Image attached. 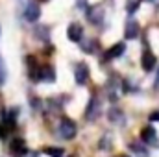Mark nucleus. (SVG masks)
Wrapping results in <instances>:
<instances>
[{"label":"nucleus","mask_w":159,"mask_h":157,"mask_svg":"<svg viewBox=\"0 0 159 157\" xmlns=\"http://www.w3.org/2000/svg\"><path fill=\"white\" fill-rule=\"evenodd\" d=\"M59 135L63 137V139H67V141H70V139H74L76 137V131H78V128H76V122L74 120H70V118H61V122H59Z\"/></svg>","instance_id":"f257e3e1"},{"label":"nucleus","mask_w":159,"mask_h":157,"mask_svg":"<svg viewBox=\"0 0 159 157\" xmlns=\"http://www.w3.org/2000/svg\"><path fill=\"white\" fill-rule=\"evenodd\" d=\"M87 19H89V22L94 24V26L102 24V22H104V7H102V6H91V7L87 9Z\"/></svg>","instance_id":"f03ea898"},{"label":"nucleus","mask_w":159,"mask_h":157,"mask_svg":"<svg viewBox=\"0 0 159 157\" xmlns=\"http://www.w3.org/2000/svg\"><path fill=\"white\" fill-rule=\"evenodd\" d=\"M9 152H11V155L13 157H22L26 155V152H28V148H26V141L24 139H13L11 141V144H9Z\"/></svg>","instance_id":"7ed1b4c3"},{"label":"nucleus","mask_w":159,"mask_h":157,"mask_svg":"<svg viewBox=\"0 0 159 157\" xmlns=\"http://www.w3.org/2000/svg\"><path fill=\"white\" fill-rule=\"evenodd\" d=\"M67 37H69V41H72V43H80L81 37H83V28H81V24L70 22L69 28H67Z\"/></svg>","instance_id":"20e7f679"},{"label":"nucleus","mask_w":159,"mask_h":157,"mask_svg":"<svg viewBox=\"0 0 159 157\" xmlns=\"http://www.w3.org/2000/svg\"><path fill=\"white\" fill-rule=\"evenodd\" d=\"M156 63H157L156 56H154L150 50H144V52H143V57H141V67H143V70H146V72L154 70Z\"/></svg>","instance_id":"39448f33"},{"label":"nucleus","mask_w":159,"mask_h":157,"mask_svg":"<svg viewBox=\"0 0 159 157\" xmlns=\"http://www.w3.org/2000/svg\"><path fill=\"white\" fill-rule=\"evenodd\" d=\"M74 78L78 85H85L87 79H89V67L85 63H78L76 65V70H74Z\"/></svg>","instance_id":"423d86ee"},{"label":"nucleus","mask_w":159,"mask_h":157,"mask_svg":"<svg viewBox=\"0 0 159 157\" xmlns=\"http://www.w3.org/2000/svg\"><path fill=\"white\" fill-rule=\"evenodd\" d=\"M141 139H143L144 144H156L157 142V133L152 126H146V128L141 129Z\"/></svg>","instance_id":"0eeeda50"},{"label":"nucleus","mask_w":159,"mask_h":157,"mask_svg":"<svg viewBox=\"0 0 159 157\" xmlns=\"http://www.w3.org/2000/svg\"><path fill=\"white\" fill-rule=\"evenodd\" d=\"M98 115H100V104H98V98H96V96H93V98H91V102H89V105H87L85 117L89 118V120H94Z\"/></svg>","instance_id":"6e6552de"},{"label":"nucleus","mask_w":159,"mask_h":157,"mask_svg":"<svg viewBox=\"0 0 159 157\" xmlns=\"http://www.w3.org/2000/svg\"><path fill=\"white\" fill-rule=\"evenodd\" d=\"M141 28H139V22L137 20H128L126 22V30H124V37L126 39H137Z\"/></svg>","instance_id":"1a4fd4ad"},{"label":"nucleus","mask_w":159,"mask_h":157,"mask_svg":"<svg viewBox=\"0 0 159 157\" xmlns=\"http://www.w3.org/2000/svg\"><path fill=\"white\" fill-rule=\"evenodd\" d=\"M24 17H26V20L35 22V20L41 17V7L37 6V4H28L26 9H24Z\"/></svg>","instance_id":"9d476101"},{"label":"nucleus","mask_w":159,"mask_h":157,"mask_svg":"<svg viewBox=\"0 0 159 157\" xmlns=\"http://www.w3.org/2000/svg\"><path fill=\"white\" fill-rule=\"evenodd\" d=\"M124 50H126V46H124V43H117V44H113L107 52H106V56H104V59L106 61H109V59H115V57H120L122 54H124Z\"/></svg>","instance_id":"9b49d317"},{"label":"nucleus","mask_w":159,"mask_h":157,"mask_svg":"<svg viewBox=\"0 0 159 157\" xmlns=\"http://www.w3.org/2000/svg\"><path fill=\"white\" fill-rule=\"evenodd\" d=\"M39 79L41 81H56V70L50 67V65H44V67H39Z\"/></svg>","instance_id":"f8f14e48"},{"label":"nucleus","mask_w":159,"mask_h":157,"mask_svg":"<svg viewBox=\"0 0 159 157\" xmlns=\"http://www.w3.org/2000/svg\"><path fill=\"white\" fill-rule=\"evenodd\" d=\"M43 152H44L46 155H50V157H63L65 155L63 148H54V146H48V148H44Z\"/></svg>","instance_id":"ddd939ff"},{"label":"nucleus","mask_w":159,"mask_h":157,"mask_svg":"<svg viewBox=\"0 0 159 157\" xmlns=\"http://www.w3.org/2000/svg\"><path fill=\"white\" fill-rule=\"evenodd\" d=\"M122 117H124V115L120 113L119 109H111V111H109V120H111V122H119V124H122V122H124Z\"/></svg>","instance_id":"4468645a"},{"label":"nucleus","mask_w":159,"mask_h":157,"mask_svg":"<svg viewBox=\"0 0 159 157\" xmlns=\"http://www.w3.org/2000/svg\"><path fill=\"white\" fill-rule=\"evenodd\" d=\"M81 48H83L87 54H94V50H96V43H94V41H87V43L81 44Z\"/></svg>","instance_id":"2eb2a0df"},{"label":"nucleus","mask_w":159,"mask_h":157,"mask_svg":"<svg viewBox=\"0 0 159 157\" xmlns=\"http://www.w3.org/2000/svg\"><path fill=\"white\" fill-rule=\"evenodd\" d=\"M139 4H141V0H128V6H126L128 13H135L139 9Z\"/></svg>","instance_id":"dca6fc26"},{"label":"nucleus","mask_w":159,"mask_h":157,"mask_svg":"<svg viewBox=\"0 0 159 157\" xmlns=\"http://www.w3.org/2000/svg\"><path fill=\"white\" fill-rule=\"evenodd\" d=\"M6 76H7V70H6V63H4V59H2V56H0V85L6 81Z\"/></svg>","instance_id":"f3484780"},{"label":"nucleus","mask_w":159,"mask_h":157,"mask_svg":"<svg viewBox=\"0 0 159 157\" xmlns=\"http://www.w3.org/2000/svg\"><path fill=\"white\" fill-rule=\"evenodd\" d=\"M131 150H133V152H135V154H139V157H148V152H146V150H144V152H143V150H141V146H139V144H131Z\"/></svg>","instance_id":"a211bd4d"},{"label":"nucleus","mask_w":159,"mask_h":157,"mask_svg":"<svg viewBox=\"0 0 159 157\" xmlns=\"http://www.w3.org/2000/svg\"><path fill=\"white\" fill-rule=\"evenodd\" d=\"M7 129H9V128H7L6 124H0V139H6V137H7Z\"/></svg>","instance_id":"6ab92c4d"},{"label":"nucleus","mask_w":159,"mask_h":157,"mask_svg":"<svg viewBox=\"0 0 159 157\" xmlns=\"http://www.w3.org/2000/svg\"><path fill=\"white\" fill-rule=\"evenodd\" d=\"M98 146H100V148H102V150H109V139H107V137H106V139H104V141H100V144H98Z\"/></svg>","instance_id":"aec40b11"},{"label":"nucleus","mask_w":159,"mask_h":157,"mask_svg":"<svg viewBox=\"0 0 159 157\" xmlns=\"http://www.w3.org/2000/svg\"><path fill=\"white\" fill-rule=\"evenodd\" d=\"M150 120H154V122H157V120H159V113H157V111L150 115Z\"/></svg>","instance_id":"412c9836"},{"label":"nucleus","mask_w":159,"mask_h":157,"mask_svg":"<svg viewBox=\"0 0 159 157\" xmlns=\"http://www.w3.org/2000/svg\"><path fill=\"white\" fill-rule=\"evenodd\" d=\"M85 2H87V0H78V7H80V9H85V7H83V4H85Z\"/></svg>","instance_id":"4be33fe9"},{"label":"nucleus","mask_w":159,"mask_h":157,"mask_svg":"<svg viewBox=\"0 0 159 157\" xmlns=\"http://www.w3.org/2000/svg\"><path fill=\"white\" fill-rule=\"evenodd\" d=\"M144 2H150V4H154V6H159V0H144Z\"/></svg>","instance_id":"5701e85b"},{"label":"nucleus","mask_w":159,"mask_h":157,"mask_svg":"<svg viewBox=\"0 0 159 157\" xmlns=\"http://www.w3.org/2000/svg\"><path fill=\"white\" fill-rule=\"evenodd\" d=\"M156 87H159V74H157V79H156Z\"/></svg>","instance_id":"b1692460"},{"label":"nucleus","mask_w":159,"mask_h":157,"mask_svg":"<svg viewBox=\"0 0 159 157\" xmlns=\"http://www.w3.org/2000/svg\"><path fill=\"white\" fill-rule=\"evenodd\" d=\"M119 157H129V155H119Z\"/></svg>","instance_id":"393cba45"}]
</instances>
